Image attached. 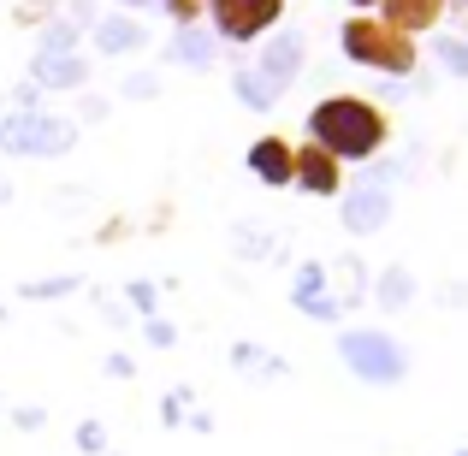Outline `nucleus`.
<instances>
[{
    "instance_id": "nucleus-5",
    "label": "nucleus",
    "mask_w": 468,
    "mask_h": 456,
    "mask_svg": "<svg viewBox=\"0 0 468 456\" xmlns=\"http://www.w3.org/2000/svg\"><path fill=\"white\" fill-rule=\"evenodd\" d=\"M338 42H344V54H350L356 66H374V71H386V78L415 71V42L398 36L391 24H379V18H350L338 30Z\"/></svg>"
},
{
    "instance_id": "nucleus-21",
    "label": "nucleus",
    "mask_w": 468,
    "mask_h": 456,
    "mask_svg": "<svg viewBox=\"0 0 468 456\" xmlns=\"http://www.w3.org/2000/svg\"><path fill=\"white\" fill-rule=\"evenodd\" d=\"M78 113L95 125V119H107V101H101V95H83V107H78Z\"/></svg>"
},
{
    "instance_id": "nucleus-15",
    "label": "nucleus",
    "mask_w": 468,
    "mask_h": 456,
    "mask_svg": "<svg viewBox=\"0 0 468 456\" xmlns=\"http://www.w3.org/2000/svg\"><path fill=\"white\" fill-rule=\"evenodd\" d=\"M374 297L386 302V308H410V297H415V279H410V267H403V261H391L386 273H379Z\"/></svg>"
},
{
    "instance_id": "nucleus-26",
    "label": "nucleus",
    "mask_w": 468,
    "mask_h": 456,
    "mask_svg": "<svg viewBox=\"0 0 468 456\" xmlns=\"http://www.w3.org/2000/svg\"><path fill=\"white\" fill-rule=\"evenodd\" d=\"M119 6H149V0H119Z\"/></svg>"
},
{
    "instance_id": "nucleus-6",
    "label": "nucleus",
    "mask_w": 468,
    "mask_h": 456,
    "mask_svg": "<svg viewBox=\"0 0 468 456\" xmlns=\"http://www.w3.org/2000/svg\"><path fill=\"white\" fill-rule=\"evenodd\" d=\"M207 18H214L219 48H243L273 36V24L285 18V0H207Z\"/></svg>"
},
{
    "instance_id": "nucleus-23",
    "label": "nucleus",
    "mask_w": 468,
    "mask_h": 456,
    "mask_svg": "<svg viewBox=\"0 0 468 456\" xmlns=\"http://www.w3.org/2000/svg\"><path fill=\"white\" fill-rule=\"evenodd\" d=\"M131 302H137L143 314H149V308H154V291H149V285H131Z\"/></svg>"
},
{
    "instance_id": "nucleus-14",
    "label": "nucleus",
    "mask_w": 468,
    "mask_h": 456,
    "mask_svg": "<svg viewBox=\"0 0 468 456\" xmlns=\"http://www.w3.org/2000/svg\"><path fill=\"white\" fill-rule=\"evenodd\" d=\"M95 48L101 54H125V48H143V24L113 12V18H95Z\"/></svg>"
},
{
    "instance_id": "nucleus-8",
    "label": "nucleus",
    "mask_w": 468,
    "mask_h": 456,
    "mask_svg": "<svg viewBox=\"0 0 468 456\" xmlns=\"http://www.w3.org/2000/svg\"><path fill=\"white\" fill-rule=\"evenodd\" d=\"M391 219V196H386V184H356L350 196H344V231H379Z\"/></svg>"
},
{
    "instance_id": "nucleus-3",
    "label": "nucleus",
    "mask_w": 468,
    "mask_h": 456,
    "mask_svg": "<svg viewBox=\"0 0 468 456\" xmlns=\"http://www.w3.org/2000/svg\"><path fill=\"white\" fill-rule=\"evenodd\" d=\"M71 149H78V119L36 113V107L0 119V154H12V160H54Z\"/></svg>"
},
{
    "instance_id": "nucleus-1",
    "label": "nucleus",
    "mask_w": 468,
    "mask_h": 456,
    "mask_svg": "<svg viewBox=\"0 0 468 456\" xmlns=\"http://www.w3.org/2000/svg\"><path fill=\"white\" fill-rule=\"evenodd\" d=\"M309 143L326 149L338 166L344 160H374L391 143V119H386V107L367 101V95H326L309 113Z\"/></svg>"
},
{
    "instance_id": "nucleus-7",
    "label": "nucleus",
    "mask_w": 468,
    "mask_h": 456,
    "mask_svg": "<svg viewBox=\"0 0 468 456\" xmlns=\"http://www.w3.org/2000/svg\"><path fill=\"white\" fill-rule=\"evenodd\" d=\"M291 184H303L309 196H338L344 190V166L326 149L303 143V149H291Z\"/></svg>"
},
{
    "instance_id": "nucleus-11",
    "label": "nucleus",
    "mask_w": 468,
    "mask_h": 456,
    "mask_svg": "<svg viewBox=\"0 0 468 456\" xmlns=\"http://www.w3.org/2000/svg\"><path fill=\"white\" fill-rule=\"evenodd\" d=\"M30 78H36V90H83L90 66H83V54H36Z\"/></svg>"
},
{
    "instance_id": "nucleus-27",
    "label": "nucleus",
    "mask_w": 468,
    "mask_h": 456,
    "mask_svg": "<svg viewBox=\"0 0 468 456\" xmlns=\"http://www.w3.org/2000/svg\"><path fill=\"white\" fill-rule=\"evenodd\" d=\"M463 456H468V451H463Z\"/></svg>"
},
{
    "instance_id": "nucleus-17",
    "label": "nucleus",
    "mask_w": 468,
    "mask_h": 456,
    "mask_svg": "<svg viewBox=\"0 0 468 456\" xmlns=\"http://www.w3.org/2000/svg\"><path fill=\"white\" fill-rule=\"evenodd\" d=\"M433 54L445 59V71H457V78H468V42H457V36H439Z\"/></svg>"
},
{
    "instance_id": "nucleus-22",
    "label": "nucleus",
    "mask_w": 468,
    "mask_h": 456,
    "mask_svg": "<svg viewBox=\"0 0 468 456\" xmlns=\"http://www.w3.org/2000/svg\"><path fill=\"white\" fill-rule=\"evenodd\" d=\"M78 445H83V451H101V427H95V421L78 427Z\"/></svg>"
},
{
    "instance_id": "nucleus-13",
    "label": "nucleus",
    "mask_w": 468,
    "mask_h": 456,
    "mask_svg": "<svg viewBox=\"0 0 468 456\" xmlns=\"http://www.w3.org/2000/svg\"><path fill=\"white\" fill-rule=\"evenodd\" d=\"M291 297H297V308H303L309 320H332V314H338V302L326 297V267H303Z\"/></svg>"
},
{
    "instance_id": "nucleus-2",
    "label": "nucleus",
    "mask_w": 468,
    "mask_h": 456,
    "mask_svg": "<svg viewBox=\"0 0 468 456\" xmlns=\"http://www.w3.org/2000/svg\"><path fill=\"white\" fill-rule=\"evenodd\" d=\"M303 54H309V48H303V36H297V30H279L273 42H267L261 54L250 59V66L231 71V90H238L243 101L255 107V113H273V101L303 78Z\"/></svg>"
},
{
    "instance_id": "nucleus-16",
    "label": "nucleus",
    "mask_w": 468,
    "mask_h": 456,
    "mask_svg": "<svg viewBox=\"0 0 468 456\" xmlns=\"http://www.w3.org/2000/svg\"><path fill=\"white\" fill-rule=\"evenodd\" d=\"M332 273H338V308H356V302H367V273H362V261H356V255H344L338 267H332Z\"/></svg>"
},
{
    "instance_id": "nucleus-20",
    "label": "nucleus",
    "mask_w": 468,
    "mask_h": 456,
    "mask_svg": "<svg viewBox=\"0 0 468 456\" xmlns=\"http://www.w3.org/2000/svg\"><path fill=\"white\" fill-rule=\"evenodd\" d=\"M42 6H54V0H24V6H18V24H42Z\"/></svg>"
},
{
    "instance_id": "nucleus-19",
    "label": "nucleus",
    "mask_w": 468,
    "mask_h": 456,
    "mask_svg": "<svg viewBox=\"0 0 468 456\" xmlns=\"http://www.w3.org/2000/svg\"><path fill=\"white\" fill-rule=\"evenodd\" d=\"M78 291V279H48V285H24V297H66Z\"/></svg>"
},
{
    "instance_id": "nucleus-9",
    "label": "nucleus",
    "mask_w": 468,
    "mask_h": 456,
    "mask_svg": "<svg viewBox=\"0 0 468 456\" xmlns=\"http://www.w3.org/2000/svg\"><path fill=\"white\" fill-rule=\"evenodd\" d=\"M445 18V0H379V24H391L398 36H421V30H433V24Z\"/></svg>"
},
{
    "instance_id": "nucleus-12",
    "label": "nucleus",
    "mask_w": 468,
    "mask_h": 456,
    "mask_svg": "<svg viewBox=\"0 0 468 456\" xmlns=\"http://www.w3.org/2000/svg\"><path fill=\"white\" fill-rule=\"evenodd\" d=\"M250 172L261 184H273V190H279V184H291V143L285 137H255L250 143Z\"/></svg>"
},
{
    "instance_id": "nucleus-18",
    "label": "nucleus",
    "mask_w": 468,
    "mask_h": 456,
    "mask_svg": "<svg viewBox=\"0 0 468 456\" xmlns=\"http://www.w3.org/2000/svg\"><path fill=\"white\" fill-rule=\"evenodd\" d=\"M166 12H172V24L184 30V24H202L207 18V0H166Z\"/></svg>"
},
{
    "instance_id": "nucleus-25",
    "label": "nucleus",
    "mask_w": 468,
    "mask_h": 456,
    "mask_svg": "<svg viewBox=\"0 0 468 456\" xmlns=\"http://www.w3.org/2000/svg\"><path fill=\"white\" fill-rule=\"evenodd\" d=\"M0 202H12V184L6 178H0Z\"/></svg>"
},
{
    "instance_id": "nucleus-24",
    "label": "nucleus",
    "mask_w": 468,
    "mask_h": 456,
    "mask_svg": "<svg viewBox=\"0 0 468 456\" xmlns=\"http://www.w3.org/2000/svg\"><path fill=\"white\" fill-rule=\"evenodd\" d=\"M350 6H356V12H374V6H379V0H350Z\"/></svg>"
},
{
    "instance_id": "nucleus-4",
    "label": "nucleus",
    "mask_w": 468,
    "mask_h": 456,
    "mask_svg": "<svg viewBox=\"0 0 468 456\" xmlns=\"http://www.w3.org/2000/svg\"><path fill=\"white\" fill-rule=\"evenodd\" d=\"M338 355H344V367H350L356 379H367V386H398V379L410 374V350H403L391 332H374V326H350L338 338Z\"/></svg>"
},
{
    "instance_id": "nucleus-10",
    "label": "nucleus",
    "mask_w": 468,
    "mask_h": 456,
    "mask_svg": "<svg viewBox=\"0 0 468 456\" xmlns=\"http://www.w3.org/2000/svg\"><path fill=\"white\" fill-rule=\"evenodd\" d=\"M172 66H190V71H207L219 59V36L202 30V24H184V30H172Z\"/></svg>"
}]
</instances>
